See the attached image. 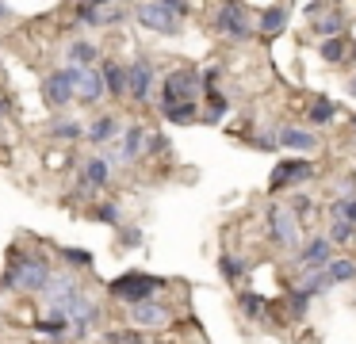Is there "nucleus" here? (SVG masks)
<instances>
[{"label":"nucleus","instance_id":"nucleus-1","mask_svg":"<svg viewBox=\"0 0 356 344\" xmlns=\"http://www.w3.org/2000/svg\"><path fill=\"white\" fill-rule=\"evenodd\" d=\"M50 283V260L27 249L8 252V268L0 275V290H27V295H42Z\"/></svg>","mask_w":356,"mask_h":344},{"label":"nucleus","instance_id":"nucleus-2","mask_svg":"<svg viewBox=\"0 0 356 344\" xmlns=\"http://www.w3.org/2000/svg\"><path fill=\"white\" fill-rule=\"evenodd\" d=\"M161 287H165L161 275L123 272L119 279H111V283H108V295H111V298H119V302H127V306H138V302H149V298H154Z\"/></svg>","mask_w":356,"mask_h":344},{"label":"nucleus","instance_id":"nucleus-3","mask_svg":"<svg viewBox=\"0 0 356 344\" xmlns=\"http://www.w3.org/2000/svg\"><path fill=\"white\" fill-rule=\"evenodd\" d=\"M200 73L188 65L172 69V73H165L161 81V107H177V104H195V96H200Z\"/></svg>","mask_w":356,"mask_h":344},{"label":"nucleus","instance_id":"nucleus-4","mask_svg":"<svg viewBox=\"0 0 356 344\" xmlns=\"http://www.w3.org/2000/svg\"><path fill=\"white\" fill-rule=\"evenodd\" d=\"M81 73H85V69L65 65V69H54L50 76H42V99H47L50 107L73 104V96H77V84H81Z\"/></svg>","mask_w":356,"mask_h":344},{"label":"nucleus","instance_id":"nucleus-5","mask_svg":"<svg viewBox=\"0 0 356 344\" xmlns=\"http://www.w3.org/2000/svg\"><path fill=\"white\" fill-rule=\"evenodd\" d=\"M215 31H218V35H226V38L245 42V38L257 31V23L249 19V8L245 4H218L215 8Z\"/></svg>","mask_w":356,"mask_h":344},{"label":"nucleus","instance_id":"nucleus-6","mask_svg":"<svg viewBox=\"0 0 356 344\" xmlns=\"http://www.w3.org/2000/svg\"><path fill=\"white\" fill-rule=\"evenodd\" d=\"M314 176H318V168H314V161H307V157L280 161V165L272 168V176H268V191L295 188V183H307V180H314Z\"/></svg>","mask_w":356,"mask_h":344},{"label":"nucleus","instance_id":"nucleus-7","mask_svg":"<svg viewBox=\"0 0 356 344\" xmlns=\"http://www.w3.org/2000/svg\"><path fill=\"white\" fill-rule=\"evenodd\" d=\"M134 19H138L142 27H149V31H161V35H177L180 31V19L172 15L169 0H161V4H149V0L134 4Z\"/></svg>","mask_w":356,"mask_h":344},{"label":"nucleus","instance_id":"nucleus-8","mask_svg":"<svg viewBox=\"0 0 356 344\" xmlns=\"http://www.w3.org/2000/svg\"><path fill=\"white\" fill-rule=\"evenodd\" d=\"M333 260V245L325 241V234H314L307 237V241L299 245V256H295V268H299L302 275L307 272H322L325 264Z\"/></svg>","mask_w":356,"mask_h":344},{"label":"nucleus","instance_id":"nucleus-9","mask_svg":"<svg viewBox=\"0 0 356 344\" xmlns=\"http://www.w3.org/2000/svg\"><path fill=\"white\" fill-rule=\"evenodd\" d=\"M154 81H157L154 61H149L146 54H138V58L127 65V96H134L138 104H146L149 92H154Z\"/></svg>","mask_w":356,"mask_h":344},{"label":"nucleus","instance_id":"nucleus-10","mask_svg":"<svg viewBox=\"0 0 356 344\" xmlns=\"http://www.w3.org/2000/svg\"><path fill=\"white\" fill-rule=\"evenodd\" d=\"M268 237L280 249H295V245H299V222L291 218L287 206H280V203L268 206Z\"/></svg>","mask_w":356,"mask_h":344},{"label":"nucleus","instance_id":"nucleus-11","mask_svg":"<svg viewBox=\"0 0 356 344\" xmlns=\"http://www.w3.org/2000/svg\"><path fill=\"white\" fill-rule=\"evenodd\" d=\"M73 15H81V23H88V27H111V23H123V8H115V4H77Z\"/></svg>","mask_w":356,"mask_h":344},{"label":"nucleus","instance_id":"nucleus-12","mask_svg":"<svg viewBox=\"0 0 356 344\" xmlns=\"http://www.w3.org/2000/svg\"><path fill=\"white\" fill-rule=\"evenodd\" d=\"M287 15H291V8L287 4H268V8H261V15H257V31H261L264 38H276L280 31L287 27Z\"/></svg>","mask_w":356,"mask_h":344},{"label":"nucleus","instance_id":"nucleus-13","mask_svg":"<svg viewBox=\"0 0 356 344\" xmlns=\"http://www.w3.org/2000/svg\"><path fill=\"white\" fill-rule=\"evenodd\" d=\"M131 325H146V329H161V325H169V310H165L161 302H138V306H131Z\"/></svg>","mask_w":356,"mask_h":344},{"label":"nucleus","instance_id":"nucleus-14","mask_svg":"<svg viewBox=\"0 0 356 344\" xmlns=\"http://www.w3.org/2000/svg\"><path fill=\"white\" fill-rule=\"evenodd\" d=\"M276 142L287 145V149H295V153H314L318 149V134H314V130H302V126L276 130Z\"/></svg>","mask_w":356,"mask_h":344},{"label":"nucleus","instance_id":"nucleus-15","mask_svg":"<svg viewBox=\"0 0 356 344\" xmlns=\"http://www.w3.org/2000/svg\"><path fill=\"white\" fill-rule=\"evenodd\" d=\"M142 153H146V126L142 122H131V126L123 130V145H119V161H138Z\"/></svg>","mask_w":356,"mask_h":344},{"label":"nucleus","instance_id":"nucleus-16","mask_svg":"<svg viewBox=\"0 0 356 344\" xmlns=\"http://www.w3.org/2000/svg\"><path fill=\"white\" fill-rule=\"evenodd\" d=\"M111 180V165L104 157L85 161V176H81V191H96V188H108Z\"/></svg>","mask_w":356,"mask_h":344},{"label":"nucleus","instance_id":"nucleus-17","mask_svg":"<svg viewBox=\"0 0 356 344\" xmlns=\"http://www.w3.org/2000/svg\"><path fill=\"white\" fill-rule=\"evenodd\" d=\"M100 76H104V92H108V96H127V65L104 61Z\"/></svg>","mask_w":356,"mask_h":344},{"label":"nucleus","instance_id":"nucleus-18","mask_svg":"<svg viewBox=\"0 0 356 344\" xmlns=\"http://www.w3.org/2000/svg\"><path fill=\"white\" fill-rule=\"evenodd\" d=\"M238 306H241V313H245V318L249 321H264V318H268V298H264V295H257V290H241V295H238Z\"/></svg>","mask_w":356,"mask_h":344},{"label":"nucleus","instance_id":"nucleus-19","mask_svg":"<svg viewBox=\"0 0 356 344\" xmlns=\"http://www.w3.org/2000/svg\"><path fill=\"white\" fill-rule=\"evenodd\" d=\"M65 58H70L73 69H88L96 58H100V46H92V42H85V38H77V42H70Z\"/></svg>","mask_w":356,"mask_h":344},{"label":"nucleus","instance_id":"nucleus-20","mask_svg":"<svg viewBox=\"0 0 356 344\" xmlns=\"http://www.w3.org/2000/svg\"><path fill=\"white\" fill-rule=\"evenodd\" d=\"M100 96H104V76L96 73V69H85V73H81V84H77V99L81 104H96Z\"/></svg>","mask_w":356,"mask_h":344},{"label":"nucleus","instance_id":"nucleus-21","mask_svg":"<svg viewBox=\"0 0 356 344\" xmlns=\"http://www.w3.org/2000/svg\"><path fill=\"white\" fill-rule=\"evenodd\" d=\"M322 272H325V279H330V287H337V283L356 279V260L353 256H337V260H330Z\"/></svg>","mask_w":356,"mask_h":344},{"label":"nucleus","instance_id":"nucleus-22","mask_svg":"<svg viewBox=\"0 0 356 344\" xmlns=\"http://www.w3.org/2000/svg\"><path fill=\"white\" fill-rule=\"evenodd\" d=\"M345 23H348L345 12H341V8H333V12H325L322 19H314V31L322 38H341V35H345Z\"/></svg>","mask_w":356,"mask_h":344},{"label":"nucleus","instance_id":"nucleus-23","mask_svg":"<svg viewBox=\"0 0 356 344\" xmlns=\"http://www.w3.org/2000/svg\"><path fill=\"white\" fill-rule=\"evenodd\" d=\"M115 130H119L115 115H100V119H92V126L85 130V138H88V142H111Z\"/></svg>","mask_w":356,"mask_h":344},{"label":"nucleus","instance_id":"nucleus-24","mask_svg":"<svg viewBox=\"0 0 356 344\" xmlns=\"http://www.w3.org/2000/svg\"><path fill=\"white\" fill-rule=\"evenodd\" d=\"M161 115L169 122H177V126H188V122L200 119V99L195 104H177V107H161Z\"/></svg>","mask_w":356,"mask_h":344},{"label":"nucleus","instance_id":"nucleus-25","mask_svg":"<svg viewBox=\"0 0 356 344\" xmlns=\"http://www.w3.org/2000/svg\"><path fill=\"white\" fill-rule=\"evenodd\" d=\"M318 54H322V61H330V65H341V61L348 58V42L345 38H322V42H318Z\"/></svg>","mask_w":356,"mask_h":344},{"label":"nucleus","instance_id":"nucleus-26","mask_svg":"<svg viewBox=\"0 0 356 344\" xmlns=\"http://www.w3.org/2000/svg\"><path fill=\"white\" fill-rule=\"evenodd\" d=\"M50 138H58V142H77V138H85V126L77 119H58V122H50Z\"/></svg>","mask_w":356,"mask_h":344},{"label":"nucleus","instance_id":"nucleus-27","mask_svg":"<svg viewBox=\"0 0 356 344\" xmlns=\"http://www.w3.org/2000/svg\"><path fill=\"white\" fill-rule=\"evenodd\" d=\"M337 111H341V107L333 104V99H314V104H310V111H307V119L314 122V126H325V122L337 119Z\"/></svg>","mask_w":356,"mask_h":344},{"label":"nucleus","instance_id":"nucleus-28","mask_svg":"<svg viewBox=\"0 0 356 344\" xmlns=\"http://www.w3.org/2000/svg\"><path fill=\"white\" fill-rule=\"evenodd\" d=\"M218 272H222V279H226V283H238L241 275H249V260L230 256V252H226V256L218 260Z\"/></svg>","mask_w":356,"mask_h":344},{"label":"nucleus","instance_id":"nucleus-29","mask_svg":"<svg viewBox=\"0 0 356 344\" xmlns=\"http://www.w3.org/2000/svg\"><path fill=\"white\" fill-rule=\"evenodd\" d=\"M35 333H39V336H50V341H58V336H65V333H70V321H65V318H58V313H50V318H39Z\"/></svg>","mask_w":356,"mask_h":344},{"label":"nucleus","instance_id":"nucleus-30","mask_svg":"<svg viewBox=\"0 0 356 344\" xmlns=\"http://www.w3.org/2000/svg\"><path fill=\"white\" fill-rule=\"evenodd\" d=\"M299 290L307 298H318V295L330 290V279H325V272H307V275H302V283H299Z\"/></svg>","mask_w":356,"mask_h":344},{"label":"nucleus","instance_id":"nucleus-31","mask_svg":"<svg viewBox=\"0 0 356 344\" xmlns=\"http://www.w3.org/2000/svg\"><path fill=\"white\" fill-rule=\"evenodd\" d=\"M353 237H356L353 222H330V234H325V241H330V245H348Z\"/></svg>","mask_w":356,"mask_h":344},{"label":"nucleus","instance_id":"nucleus-32","mask_svg":"<svg viewBox=\"0 0 356 344\" xmlns=\"http://www.w3.org/2000/svg\"><path fill=\"white\" fill-rule=\"evenodd\" d=\"M92 218L96 222H104V226H119V218H123V211H119V203H96L92 206Z\"/></svg>","mask_w":356,"mask_h":344},{"label":"nucleus","instance_id":"nucleus-33","mask_svg":"<svg viewBox=\"0 0 356 344\" xmlns=\"http://www.w3.org/2000/svg\"><path fill=\"white\" fill-rule=\"evenodd\" d=\"M226 111H230V104L222 92H207V122H222Z\"/></svg>","mask_w":356,"mask_h":344},{"label":"nucleus","instance_id":"nucleus-34","mask_svg":"<svg viewBox=\"0 0 356 344\" xmlns=\"http://www.w3.org/2000/svg\"><path fill=\"white\" fill-rule=\"evenodd\" d=\"M287 310H291V318H307V310H310V298L302 295L299 287H295V290H287Z\"/></svg>","mask_w":356,"mask_h":344},{"label":"nucleus","instance_id":"nucleus-35","mask_svg":"<svg viewBox=\"0 0 356 344\" xmlns=\"http://www.w3.org/2000/svg\"><path fill=\"white\" fill-rule=\"evenodd\" d=\"M287 211H291L295 222H302V218H310V214H314V199H310V195H295Z\"/></svg>","mask_w":356,"mask_h":344},{"label":"nucleus","instance_id":"nucleus-36","mask_svg":"<svg viewBox=\"0 0 356 344\" xmlns=\"http://www.w3.org/2000/svg\"><path fill=\"white\" fill-rule=\"evenodd\" d=\"M146 153L149 157H161V153H169V138L157 130V134H146Z\"/></svg>","mask_w":356,"mask_h":344},{"label":"nucleus","instance_id":"nucleus-37","mask_svg":"<svg viewBox=\"0 0 356 344\" xmlns=\"http://www.w3.org/2000/svg\"><path fill=\"white\" fill-rule=\"evenodd\" d=\"M65 260L73 268H92V252H85V249H65Z\"/></svg>","mask_w":356,"mask_h":344},{"label":"nucleus","instance_id":"nucleus-38","mask_svg":"<svg viewBox=\"0 0 356 344\" xmlns=\"http://www.w3.org/2000/svg\"><path fill=\"white\" fill-rule=\"evenodd\" d=\"M142 241H146V237H142V229H123V237H119V245H123V249H138Z\"/></svg>","mask_w":356,"mask_h":344},{"label":"nucleus","instance_id":"nucleus-39","mask_svg":"<svg viewBox=\"0 0 356 344\" xmlns=\"http://www.w3.org/2000/svg\"><path fill=\"white\" fill-rule=\"evenodd\" d=\"M104 341H108V344H142L134 329H131V333H108V336H104Z\"/></svg>","mask_w":356,"mask_h":344},{"label":"nucleus","instance_id":"nucleus-40","mask_svg":"<svg viewBox=\"0 0 356 344\" xmlns=\"http://www.w3.org/2000/svg\"><path fill=\"white\" fill-rule=\"evenodd\" d=\"M253 145H257V149H264V153H272V149H276V130H272V134H257L253 138Z\"/></svg>","mask_w":356,"mask_h":344},{"label":"nucleus","instance_id":"nucleus-41","mask_svg":"<svg viewBox=\"0 0 356 344\" xmlns=\"http://www.w3.org/2000/svg\"><path fill=\"white\" fill-rule=\"evenodd\" d=\"M345 222H353V226H356V199H348V203H345Z\"/></svg>","mask_w":356,"mask_h":344},{"label":"nucleus","instance_id":"nucleus-42","mask_svg":"<svg viewBox=\"0 0 356 344\" xmlns=\"http://www.w3.org/2000/svg\"><path fill=\"white\" fill-rule=\"evenodd\" d=\"M0 115H12V99L8 96H0Z\"/></svg>","mask_w":356,"mask_h":344},{"label":"nucleus","instance_id":"nucleus-43","mask_svg":"<svg viewBox=\"0 0 356 344\" xmlns=\"http://www.w3.org/2000/svg\"><path fill=\"white\" fill-rule=\"evenodd\" d=\"M348 92H353V96H356V73L348 76Z\"/></svg>","mask_w":356,"mask_h":344},{"label":"nucleus","instance_id":"nucleus-44","mask_svg":"<svg viewBox=\"0 0 356 344\" xmlns=\"http://www.w3.org/2000/svg\"><path fill=\"white\" fill-rule=\"evenodd\" d=\"M4 15H8V4H0V19H4Z\"/></svg>","mask_w":356,"mask_h":344},{"label":"nucleus","instance_id":"nucleus-45","mask_svg":"<svg viewBox=\"0 0 356 344\" xmlns=\"http://www.w3.org/2000/svg\"><path fill=\"white\" fill-rule=\"evenodd\" d=\"M348 58H353V61H356V46H353V50H348Z\"/></svg>","mask_w":356,"mask_h":344},{"label":"nucleus","instance_id":"nucleus-46","mask_svg":"<svg viewBox=\"0 0 356 344\" xmlns=\"http://www.w3.org/2000/svg\"><path fill=\"white\" fill-rule=\"evenodd\" d=\"M353 130H356V115H353Z\"/></svg>","mask_w":356,"mask_h":344}]
</instances>
